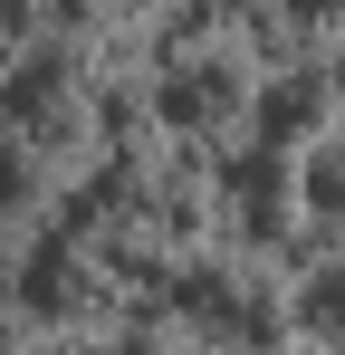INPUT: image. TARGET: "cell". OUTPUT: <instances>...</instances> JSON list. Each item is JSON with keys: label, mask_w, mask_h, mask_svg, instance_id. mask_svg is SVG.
<instances>
[{"label": "cell", "mask_w": 345, "mask_h": 355, "mask_svg": "<svg viewBox=\"0 0 345 355\" xmlns=\"http://www.w3.org/2000/svg\"><path fill=\"white\" fill-rule=\"evenodd\" d=\"M10 192H19V154L0 144V202H10Z\"/></svg>", "instance_id": "1"}]
</instances>
